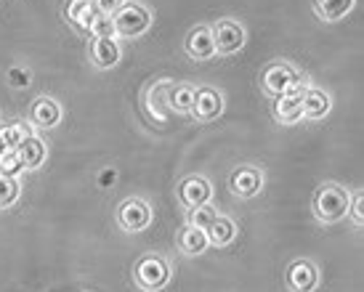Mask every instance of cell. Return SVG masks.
<instances>
[{
	"label": "cell",
	"instance_id": "obj_1",
	"mask_svg": "<svg viewBox=\"0 0 364 292\" xmlns=\"http://www.w3.org/2000/svg\"><path fill=\"white\" fill-rule=\"evenodd\" d=\"M112 21H114V38H139L149 30L152 13L139 3H122L112 13Z\"/></svg>",
	"mask_w": 364,
	"mask_h": 292
},
{
	"label": "cell",
	"instance_id": "obj_2",
	"mask_svg": "<svg viewBox=\"0 0 364 292\" xmlns=\"http://www.w3.org/2000/svg\"><path fill=\"white\" fill-rule=\"evenodd\" d=\"M348 202L351 200L341 186H322L319 194L314 197V212L327 223L341 221L348 212Z\"/></svg>",
	"mask_w": 364,
	"mask_h": 292
},
{
	"label": "cell",
	"instance_id": "obj_3",
	"mask_svg": "<svg viewBox=\"0 0 364 292\" xmlns=\"http://www.w3.org/2000/svg\"><path fill=\"white\" fill-rule=\"evenodd\" d=\"M263 88L272 96H284V93H298L301 88V75L287 67V64H272L269 70L263 72Z\"/></svg>",
	"mask_w": 364,
	"mask_h": 292
},
{
	"label": "cell",
	"instance_id": "obj_4",
	"mask_svg": "<svg viewBox=\"0 0 364 292\" xmlns=\"http://www.w3.org/2000/svg\"><path fill=\"white\" fill-rule=\"evenodd\" d=\"M168 279H171V269L162 258L149 255V258H141L136 266V282L141 290H162Z\"/></svg>",
	"mask_w": 364,
	"mask_h": 292
},
{
	"label": "cell",
	"instance_id": "obj_5",
	"mask_svg": "<svg viewBox=\"0 0 364 292\" xmlns=\"http://www.w3.org/2000/svg\"><path fill=\"white\" fill-rule=\"evenodd\" d=\"M117 221L125 232H141L152 221V207L144 200H125L117 207Z\"/></svg>",
	"mask_w": 364,
	"mask_h": 292
},
{
	"label": "cell",
	"instance_id": "obj_6",
	"mask_svg": "<svg viewBox=\"0 0 364 292\" xmlns=\"http://www.w3.org/2000/svg\"><path fill=\"white\" fill-rule=\"evenodd\" d=\"M213 45H215V53H221V56L237 53L245 45L242 24H237V21H218L215 30H213Z\"/></svg>",
	"mask_w": 364,
	"mask_h": 292
},
{
	"label": "cell",
	"instance_id": "obj_7",
	"mask_svg": "<svg viewBox=\"0 0 364 292\" xmlns=\"http://www.w3.org/2000/svg\"><path fill=\"white\" fill-rule=\"evenodd\" d=\"M221 112H223V99L215 88H200V91H194L192 114L197 120L210 122V120H215Z\"/></svg>",
	"mask_w": 364,
	"mask_h": 292
},
{
	"label": "cell",
	"instance_id": "obj_8",
	"mask_svg": "<svg viewBox=\"0 0 364 292\" xmlns=\"http://www.w3.org/2000/svg\"><path fill=\"white\" fill-rule=\"evenodd\" d=\"M213 197V186L200 175H192V178H183L181 186H178V200L186 205V207H200V205H208Z\"/></svg>",
	"mask_w": 364,
	"mask_h": 292
},
{
	"label": "cell",
	"instance_id": "obj_9",
	"mask_svg": "<svg viewBox=\"0 0 364 292\" xmlns=\"http://www.w3.org/2000/svg\"><path fill=\"white\" fill-rule=\"evenodd\" d=\"M30 120L35 128H56L61 120V107L53 99H48V96H41L32 104Z\"/></svg>",
	"mask_w": 364,
	"mask_h": 292
},
{
	"label": "cell",
	"instance_id": "obj_10",
	"mask_svg": "<svg viewBox=\"0 0 364 292\" xmlns=\"http://www.w3.org/2000/svg\"><path fill=\"white\" fill-rule=\"evenodd\" d=\"M263 186V175L255 168H237L232 175V192L237 197H255Z\"/></svg>",
	"mask_w": 364,
	"mask_h": 292
},
{
	"label": "cell",
	"instance_id": "obj_11",
	"mask_svg": "<svg viewBox=\"0 0 364 292\" xmlns=\"http://www.w3.org/2000/svg\"><path fill=\"white\" fill-rule=\"evenodd\" d=\"M91 59L99 70H112L120 61V45L114 38H93Z\"/></svg>",
	"mask_w": 364,
	"mask_h": 292
},
{
	"label": "cell",
	"instance_id": "obj_12",
	"mask_svg": "<svg viewBox=\"0 0 364 292\" xmlns=\"http://www.w3.org/2000/svg\"><path fill=\"white\" fill-rule=\"evenodd\" d=\"M287 284L293 292H311L316 287V269L309 261H298L287 269Z\"/></svg>",
	"mask_w": 364,
	"mask_h": 292
},
{
	"label": "cell",
	"instance_id": "obj_13",
	"mask_svg": "<svg viewBox=\"0 0 364 292\" xmlns=\"http://www.w3.org/2000/svg\"><path fill=\"white\" fill-rule=\"evenodd\" d=\"M330 96L319 88H309V91L301 93V109H304V117L309 120H322L324 114L330 112Z\"/></svg>",
	"mask_w": 364,
	"mask_h": 292
},
{
	"label": "cell",
	"instance_id": "obj_14",
	"mask_svg": "<svg viewBox=\"0 0 364 292\" xmlns=\"http://www.w3.org/2000/svg\"><path fill=\"white\" fill-rule=\"evenodd\" d=\"M186 53L197 61L210 59L213 53H215V45H213V32L205 30V27H197V30L186 38Z\"/></svg>",
	"mask_w": 364,
	"mask_h": 292
},
{
	"label": "cell",
	"instance_id": "obj_15",
	"mask_svg": "<svg viewBox=\"0 0 364 292\" xmlns=\"http://www.w3.org/2000/svg\"><path fill=\"white\" fill-rule=\"evenodd\" d=\"M16 151H19L21 165H24V168H41L43 162H46V154H48L46 141H43L41 136H27L24 144H21Z\"/></svg>",
	"mask_w": 364,
	"mask_h": 292
},
{
	"label": "cell",
	"instance_id": "obj_16",
	"mask_svg": "<svg viewBox=\"0 0 364 292\" xmlns=\"http://www.w3.org/2000/svg\"><path fill=\"white\" fill-rule=\"evenodd\" d=\"M208 234V244H215V247H226V244H232V239L237 237V223L232 218H215V221L205 229Z\"/></svg>",
	"mask_w": 364,
	"mask_h": 292
},
{
	"label": "cell",
	"instance_id": "obj_17",
	"mask_svg": "<svg viewBox=\"0 0 364 292\" xmlns=\"http://www.w3.org/2000/svg\"><path fill=\"white\" fill-rule=\"evenodd\" d=\"M274 114L279 122H298L304 117V109H301V93H284L277 99V107H274Z\"/></svg>",
	"mask_w": 364,
	"mask_h": 292
},
{
	"label": "cell",
	"instance_id": "obj_18",
	"mask_svg": "<svg viewBox=\"0 0 364 292\" xmlns=\"http://www.w3.org/2000/svg\"><path fill=\"white\" fill-rule=\"evenodd\" d=\"M93 16H96L93 0H70V3H67V19H70L77 30H88Z\"/></svg>",
	"mask_w": 364,
	"mask_h": 292
},
{
	"label": "cell",
	"instance_id": "obj_19",
	"mask_svg": "<svg viewBox=\"0 0 364 292\" xmlns=\"http://www.w3.org/2000/svg\"><path fill=\"white\" fill-rule=\"evenodd\" d=\"M351 9H354V0H316V11L327 21L343 19Z\"/></svg>",
	"mask_w": 364,
	"mask_h": 292
},
{
	"label": "cell",
	"instance_id": "obj_20",
	"mask_svg": "<svg viewBox=\"0 0 364 292\" xmlns=\"http://www.w3.org/2000/svg\"><path fill=\"white\" fill-rule=\"evenodd\" d=\"M178 242H181V250L186 252V255H200V252L208 250V234H205L203 229L189 226V229H183Z\"/></svg>",
	"mask_w": 364,
	"mask_h": 292
},
{
	"label": "cell",
	"instance_id": "obj_21",
	"mask_svg": "<svg viewBox=\"0 0 364 292\" xmlns=\"http://www.w3.org/2000/svg\"><path fill=\"white\" fill-rule=\"evenodd\" d=\"M21 171H24V165H21L19 151L16 149L0 151V175H6V178H16Z\"/></svg>",
	"mask_w": 364,
	"mask_h": 292
},
{
	"label": "cell",
	"instance_id": "obj_22",
	"mask_svg": "<svg viewBox=\"0 0 364 292\" xmlns=\"http://www.w3.org/2000/svg\"><path fill=\"white\" fill-rule=\"evenodd\" d=\"M171 107L176 112H181V114H186V112H192L194 107V91L189 88V85H176L171 91Z\"/></svg>",
	"mask_w": 364,
	"mask_h": 292
},
{
	"label": "cell",
	"instance_id": "obj_23",
	"mask_svg": "<svg viewBox=\"0 0 364 292\" xmlns=\"http://www.w3.org/2000/svg\"><path fill=\"white\" fill-rule=\"evenodd\" d=\"M27 136H32V133L27 131L24 125H19V122H16V125H9V128H0V141H3L6 149H19Z\"/></svg>",
	"mask_w": 364,
	"mask_h": 292
},
{
	"label": "cell",
	"instance_id": "obj_24",
	"mask_svg": "<svg viewBox=\"0 0 364 292\" xmlns=\"http://www.w3.org/2000/svg\"><path fill=\"white\" fill-rule=\"evenodd\" d=\"M16 200H19V181L0 175V210H3V207H11Z\"/></svg>",
	"mask_w": 364,
	"mask_h": 292
},
{
	"label": "cell",
	"instance_id": "obj_25",
	"mask_svg": "<svg viewBox=\"0 0 364 292\" xmlns=\"http://www.w3.org/2000/svg\"><path fill=\"white\" fill-rule=\"evenodd\" d=\"M218 218V212H215V207H213L210 202L208 205H200V207H192V226L194 229H208L213 221Z\"/></svg>",
	"mask_w": 364,
	"mask_h": 292
},
{
	"label": "cell",
	"instance_id": "obj_26",
	"mask_svg": "<svg viewBox=\"0 0 364 292\" xmlns=\"http://www.w3.org/2000/svg\"><path fill=\"white\" fill-rule=\"evenodd\" d=\"M93 38H114V21L112 16H104V13H96L91 21V27H88Z\"/></svg>",
	"mask_w": 364,
	"mask_h": 292
},
{
	"label": "cell",
	"instance_id": "obj_27",
	"mask_svg": "<svg viewBox=\"0 0 364 292\" xmlns=\"http://www.w3.org/2000/svg\"><path fill=\"white\" fill-rule=\"evenodd\" d=\"M9 82L14 88H30V72L21 70V67H11L9 70Z\"/></svg>",
	"mask_w": 364,
	"mask_h": 292
},
{
	"label": "cell",
	"instance_id": "obj_28",
	"mask_svg": "<svg viewBox=\"0 0 364 292\" xmlns=\"http://www.w3.org/2000/svg\"><path fill=\"white\" fill-rule=\"evenodd\" d=\"M125 0H93V6H96V13H104V16H112L114 11L120 9Z\"/></svg>",
	"mask_w": 364,
	"mask_h": 292
},
{
	"label": "cell",
	"instance_id": "obj_29",
	"mask_svg": "<svg viewBox=\"0 0 364 292\" xmlns=\"http://www.w3.org/2000/svg\"><path fill=\"white\" fill-rule=\"evenodd\" d=\"M348 210L354 212V221H356V223H362V221H364V194H362V192H359V194L354 197V200L348 202Z\"/></svg>",
	"mask_w": 364,
	"mask_h": 292
},
{
	"label": "cell",
	"instance_id": "obj_30",
	"mask_svg": "<svg viewBox=\"0 0 364 292\" xmlns=\"http://www.w3.org/2000/svg\"><path fill=\"white\" fill-rule=\"evenodd\" d=\"M99 183H102V186H112V183H114V171H104L102 175H99Z\"/></svg>",
	"mask_w": 364,
	"mask_h": 292
},
{
	"label": "cell",
	"instance_id": "obj_31",
	"mask_svg": "<svg viewBox=\"0 0 364 292\" xmlns=\"http://www.w3.org/2000/svg\"><path fill=\"white\" fill-rule=\"evenodd\" d=\"M3 149H6V146H3V141H0V151H3Z\"/></svg>",
	"mask_w": 364,
	"mask_h": 292
}]
</instances>
